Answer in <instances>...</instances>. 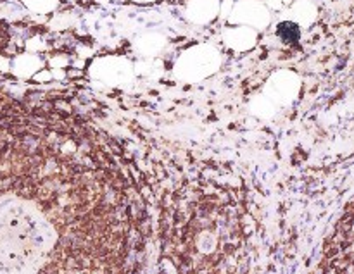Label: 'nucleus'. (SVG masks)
<instances>
[{"label":"nucleus","mask_w":354,"mask_h":274,"mask_svg":"<svg viewBox=\"0 0 354 274\" xmlns=\"http://www.w3.org/2000/svg\"><path fill=\"white\" fill-rule=\"evenodd\" d=\"M131 200L90 135L0 130V274H130Z\"/></svg>","instance_id":"f257e3e1"},{"label":"nucleus","mask_w":354,"mask_h":274,"mask_svg":"<svg viewBox=\"0 0 354 274\" xmlns=\"http://www.w3.org/2000/svg\"><path fill=\"white\" fill-rule=\"evenodd\" d=\"M221 54L213 45L201 43L187 48L175 62V76L180 81L199 83L220 69Z\"/></svg>","instance_id":"f03ea898"},{"label":"nucleus","mask_w":354,"mask_h":274,"mask_svg":"<svg viewBox=\"0 0 354 274\" xmlns=\"http://www.w3.org/2000/svg\"><path fill=\"white\" fill-rule=\"evenodd\" d=\"M90 75L93 79L100 83H106L111 86L127 85L133 79L135 66L124 57H99L90 64Z\"/></svg>","instance_id":"7ed1b4c3"},{"label":"nucleus","mask_w":354,"mask_h":274,"mask_svg":"<svg viewBox=\"0 0 354 274\" xmlns=\"http://www.w3.org/2000/svg\"><path fill=\"white\" fill-rule=\"evenodd\" d=\"M228 21L235 26H249L258 31L268 26L272 16H270L268 7L259 0H239L232 7Z\"/></svg>","instance_id":"20e7f679"},{"label":"nucleus","mask_w":354,"mask_h":274,"mask_svg":"<svg viewBox=\"0 0 354 274\" xmlns=\"http://www.w3.org/2000/svg\"><path fill=\"white\" fill-rule=\"evenodd\" d=\"M301 81L296 72L279 71L268 79L265 88V95L272 100L275 106H289L294 102L299 93Z\"/></svg>","instance_id":"39448f33"},{"label":"nucleus","mask_w":354,"mask_h":274,"mask_svg":"<svg viewBox=\"0 0 354 274\" xmlns=\"http://www.w3.org/2000/svg\"><path fill=\"white\" fill-rule=\"evenodd\" d=\"M220 0H189L185 16L194 24H207L220 14Z\"/></svg>","instance_id":"423d86ee"},{"label":"nucleus","mask_w":354,"mask_h":274,"mask_svg":"<svg viewBox=\"0 0 354 274\" xmlns=\"http://www.w3.org/2000/svg\"><path fill=\"white\" fill-rule=\"evenodd\" d=\"M258 40V31L249 26H234L223 31V41L235 52L251 50Z\"/></svg>","instance_id":"0eeeda50"},{"label":"nucleus","mask_w":354,"mask_h":274,"mask_svg":"<svg viewBox=\"0 0 354 274\" xmlns=\"http://www.w3.org/2000/svg\"><path fill=\"white\" fill-rule=\"evenodd\" d=\"M44 66V61L38 57L37 54H31V52H26V54L17 55L16 59L10 64V71L17 76V78H33L38 71Z\"/></svg>","instance_id":"6e6552de"},{"label":"nucleus","mask_w":354,"mask_h":274,"mask_svg":"<svg viewBox=\"0 0 354 274\" xmlns=\"http://www.w3.org/2000/svg\"><path fill=\"white\" fill-rule=\"evenodd\" d=\"M166 45H168V40L161 33H145L135 41L137 50L145 57H154V55L161 54Z\"/></svg>","instance_id":"1a4fd4ad"},{"label":"nucleus","mask_w":354,"mask_h":274,"mask_svg":"<svg viewBox=\"0 0 354 274\" xmlns=\"http://www.w3.org/2000/svg\"><path fill=\"white\" fill-rule=\"evenodd\" d=\"M315 7L311 6L308 0H299L296 6L292 7V14H294V19H296L297 26H308L311 21L315 19Z\"/></svg>","instance_id":"9d476101"},{"label":"nucleus","mask_w":354,"mask_h":274,"mask_svg":"<svg viewBox=\"0 0 354 274\" xmlns=\"http://www.w3.org/2000/svg\"><path fill=\"white\" fill-rule=\"evenodd\" d=\"M251 110L259 117H272L277 112V106L266 95L256 97L251 102Z\"/></svg>","instance_id":"9b49d317"},{"label":"nucleus","mask_w":354,"mask_h":274,"mask_svg":"<svg viewBox=\"0 0 354 274\" xmlns=\"http://www.w3.org/2000/svg\"><path fill=\"white\" fill-rule=\"evenodd\" d=\"M277 33L282 38L286 43H292V41H297L301 37V28L297 26L294 21H283V23L279 24L277 28Z\"/></svg>","instance_id":"f8f14e48"},{"label":"nucleus","mask_w":354,"mask_h":274,"mask_svg":"<svg viewBox=\"0 0 354 274\" xmlns=\"http://www.w3.org/2000/svg\"><path fill=\"white\" fill-rule=\"evenodd\" d=\"M24 7L35 14H48L59 6V0H23Z\"/></svg>","instance_id":"ddd939ff"},{"label":"nucleus","mask_w":354,"mask_h":274,"mask_svg":"<svg viewBox=\"0 0 354 274\" xmlns=\"http://www.w3.org/2000/svg\"><path fill=\"white\" fill-rule=\"evenodd\" d=\"M66 64H68V59L66 57H54L50 61L52 69H64Z\"/></svg>","instance_id":"4468645a"},{"label":"nucleus","mask_w":354,"mask_h":274,"mask_svg":"<svg viewBox=\"0 0 354 274\" xmlns=\"http://www.w3.org/2000/svg\"><path fill=\"white\" fill-rule=\"evenodd\" d=\"M33 78L37 79V81H48V79H52V72L47 71V69H40Z\"/></svg>","instance_id":"2eb2a0df"},{"label":"nucleus","mask_w":354,"mask_h":274,"mask_svg":"<svg viewBox=\"0 0 354 274\" xmlns=\"http://www.w3.org/2000/svg\"><path fill=\"white\" fill-rule=\"evenodd\" d=\"M289 2L290 0H266V3H268L270 7H273V9H282V7H286Z\"/></svg>","instance_id":"dca6fc26"},{"label":"nucleus","mask_w":354,"mask_h":274,"mask_svg":"<svg viewBox=\"0 0 354 274\" xmlns=\"http://www.w3.org/2000/svg\"><path fill=\"white\" fill-rule=\"evenodd\" d=\"M137 3H149V2H156V0H133Z\"/></svg>","instance_id":"f3484780"},{"label":"nucleus","mask_w":354,"mask_h":274,"mask_svg":"<svg viewBox=\"0 0 354 274\" xmlns=\"http://www.w3.org/2000/svg\"><path fill=\"white\" fill-rule=\"evenodd\" d=\"M100 2H106V0H100Z\"/></svg>","instance_id":"a211bd4d"}]
</instances>
